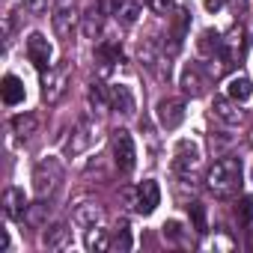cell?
I'll return each mask as SVG.
<instances>
[{
    "label": "cell",
    "mask_w": 253,
    "mask_h": 253,
    "mask_svg": "<svg viewBox=\"0 0 253 253\" xmlns=\"http://www.w3.org/2000/svg\"><path fill=\"white\" fill-rule=\"evenodd\" d=\"M179 84H182V89H185L191 98H197V95H203V92H206V84H209V81H206V75L200 72V66H185V69H182V81H179Z\"/></svg>",
    "instance_id": "13"
},
{
    "label": "cell",
    "mask_w": 253,
    "mask_h": 253,
    "mask_svg": "<svg viewBox=\"0 0 253 253\" xmlns=\"http://www.w3.org/2000/svg\"><path fill=\"white\" fill-rule=\"evenodd\" d=\"M51 3H54V0H24L27 12H33V15H45L51 9Z\"/></svg>",
    "instance_id": "29"
},
{
    "label": "cell",
    "mask_w": 253,
    "mask_h": 253,
    "mask_svg": "<svg viewBox=\"0 0 253 253\" xmlns=\"http://www.w3.org/2000/svg\"><path fill=\"white\" fill-rule=\"evenodd\" d=\"M188 214H191L194 229H197L200 235L209 232V217H206V206H203V203H191V206H188Z\"/></svg>",
    "instance_id": "23"
},
{
    "label": "cell",
    "mask_w": 253,
    "mask_h": 253,
    "mask_svg": "<svg viewBox=\"0 0 253 253\" xmlns=\"http://www.w3.org/2000/svg\"><path fill=\"white\" fill-rule=\"evenodd\" d=\"M27 57H30V63L36 66V69H48L51 66V57H54V48H51V42L42 36V33H30L27 36Z\"/></svg>",
    "instance_id": "7"
},
{
    "label": "cell",
    "mask_w": 253,
    "mask_h": 253,
    "mask_svg": "<svg viewBox=\"0 0 253 253\" xmlns=\"http://www.w3.org/2000/svg\"><path fill=\"white\" fill-rule=\"evenodd\" d=\"M220 6H223V0H206V9L209 12H217Z\"/></svg>",
    "instance_id": "35"
},
{
    "label": "cell",
    "mask_w": 253,
    "mask_h": 253,
    "mask_svg": "<svg viewBox=\"0 0 253 253\" xmlns=\"http://www.w3.org/2000/svg\"><path fill=\"white\" fill-rule=\"evenodd\" d=\"M158 122H161V128H167V131L179 128V125L185 122V101H179V98H161L158 101Z\"/></svg>",
    "instance_id": "6"
},
{
    "label": "cell",
    "mask_w": 253,
    "mask_h": 253,
    "mask_svg": "<svg viewBox=\"0 0 253 253\" xmlns=\"http://www.w3.org/2000/svg\"><path fill=\"white\" fill-rule=\"evenodd\" d=\"M241 161L238 158H220L211 164L209 176H206V185L211 194L217 197H232L238 188H241Z\"/></svg>",
    "instance_id": "1"
},
{
    "label": "cell",
    "mask_w": 253,
    "mask_h": 253,
    "mask_svg": "<svg viewBox=\"0 0 253 253\" xmlns=\"http://www.w3.org/2000/svg\"><path fill=\"white\" fill-rule=\"evenodd\" d=\"M69 241H72V229H69L66 223H54V226H48L45 235H42V244H45L48 250H63V247H69Z\"/></svg>",
    "instance_id": "14"
},
{
    "label": "cell",
    "mask_w": 253,
    "mask_h": 253,
    "mask_svg": "<svg viewBox=\"0 0 253 253\" xmlns=\"http://www.w3.org/2000/svg\"><path fill=\"white\" fill-rule=\"evenodd\" d=\"M235 211H238V220L250 223V220H253V194L241 197V200H238V206H235Z\"/></svg>",
    "instance_id": "26"
},
{
    "label": "cell",
    "mask_w": 253,
    "mask_h": 253,
    "mask_svg": "<svg viewBox=\"0 0 253 253\" xmlns=\"http://www.w3.org/2000/svg\"><path fill=\"white\" fill-rule=\"evenodd\" d=\"M164 235H167L170 241H179V238H182V223H179V220H167V223H164Z\"/></svg>",
    "instance_id": "33"
},
{
    "label": "cell",
    "mask_w": 253,
    "mask_h": 253,
    "mask_svg": "<svg viewBox=\"0 0 253 253\" xmlns=\"http://www.w3.org/2000/svg\"><path fill=\"white\" fill-rule=\"evenodd\" d=\"M107 101H110V107H113L116 113H122V116H134V110H137V98H134L131 86H125V84L107 86Z\"/></svg>",
    "instance_id": "5"
},
{
    "label": "cell",
    "mask_w": 253,
    "mask_h": 253,
    "mask_svg": "<svg viewBox=\"0 0 253 253\" xmlns=\"http://www.w3.org/2000/svg\"><path fill=\"white\" fill-rule=\"evenodd\" d=\"M137 194H140V200H137V211H143V214H152V211L161 206V188H158V182H155V179H146V182H140Z\"/></svg>",
    "instance_id": "10"
},
{
    "label": "cell",
    "mask_w": 253,
    "mask_h": 253,
    "mask_svg": "<svg viewBox=\"0 0 253 253\" xmlns=\"http://www.w3.org/2000/svg\"><path fill=\"white\" fill-rule=\"evenodd\" d=\"M66 84H69V69H54V72H48L45 81H42V98H45L48 104L60 101L63 92H66Z\"/></svg>",
    "instance_id": "9"
},
{
    "label": "cell",
    "mask_w": 253,
    "mask_h": 253,
    "mask_svg": "<svg viewBox=\"0 0 253 253\" xmlns=\"http://www.w3.org/2000/svg\"><path fill=\"white\" fill-rule=\"evenodd\" d=\"M98 140H101V134H98L95 125H92V122H81L78 128L72 131V137L66 140V155L75 158V155H81V152H89Z\"/></svg>",
    "instance_id": "4"
},
{
    "label": "cell",
    "mask_w": 253,
    "mask_h": 253,
    "mask_svg": "<svg viewBox=\"0 0 253 253\" xmlns=\"http://www.w3.org/2000/svg\"><path fill=\"white\" fill-rule=\"evenodd\" d=\"M113 247H119V250H131V232H128V226H125V223H122V229H119Z\"/></svg>",
    "instance_id": "30"
},
{
    "label": "cell",
    "mask_w": 253,
    "mask_h": 253,
    "mask_svg": "<svg viewBox=\"0 0 253 253\" xmlns=\"http://www.w3.org/2000/svg\"><path fill=\"white\" fill-rule=\"evenodd\" d=\"M0 95H3V101H6L9 107H12V104H21V101H24V84H21V78L6 75L3 84H0Z\"/></svg>",
    "instance_id": "16"
},
{
    "label": "cell",
    "mask_w": 253,
    "mask_h": 253,
    "mask_svg": "<svg viewBox=\"0 0 253 253\" xmlns=\"http://www.w3.org/2000/svg\"><path fill=\"white\" fill-rule=\"evenodd\" d=\"M116 18L122 21V24H137V18H140V3H131V0H128V3H122L119 6V12H116Z\"/></svg>",
    "instance_id": "24"
},
{
    "label": "cell",
    "mask_w": 253,
    "mask_h": 253,
    "mask_svg": "<svg viewBox=\"0 0 253 253\" xmlns=\"http://www.w3.org/2000/svg\"><path fill=\"white\" fill-rule=\"evenodd\" d=\"M200 149H197V143H191V140H179L176 143V152H173V167L179 170V173H191V170H197L200 167Z\"/></svg>",
    "instance_id": "8"
},
{
    "label": "cell",
    "mask_w": 253,
    "mask_h": 253,
    "mask_svg": "<svg viewBox=\"0 0 253 253\" xmlns=\"http://www.w3.org/2000/svg\"><path fill=\"white\" fill-rule=\"evenodd\" d=\"M60 179H63V164L57 158H42L36 164V170H33V191H36V197L54 194Z\"/></svg>",
    "instance_id": "2"
},
{
    "label": "cell",
    "mask_w": 253,
    "mask_h": 253,
    "mask_svg": "<svg viewBox=\"0 0 253 253\" xmlns=\"http://www.w3.org/2000/svg\"><path fill=\"white\" fill-rule=\"evenodd\" d=\"M89 101H92L95 107H101V104H110V101H107V92H104L98 84H92V86H89Z\"/></svg>",
    "instance_id": "31"
},
{
    "label": "cell",
    "mask_w": 253,
    "mask_h": 253,
    "mask_svg": "<svg viewBox=\"0 0 253 253\" xmlns=\"http://www.w3.org/2000/svg\"><path fill=\"white\" fill-rule=\"evenodd\" d=\"M113 161L122 173H131L134 164H137V146L131 140V134L125 128H116L113 131Z\"/></svg>",
    "instance_id": "3"
},
{
    "label": "cell",
    "mask_w": 253,
    "mask_h": 253,
    "mask_svg": "<svg viewBox=\"0 0 253 253\" xmlns=\"http://www.w3.org/2000/svg\"><path fill=\"white\" fill-rule=\"evenodd\" d=\"M250 176H253V173H250Z\"/></svg>",
    "instance_id": "37"
},
{
    "label": "cell",
    "mask_w": 253,
    "mask_h": 253,
    "mask_svg": "<svg viewBox=\"0 0 253 253\" xmlns=\"http://www.w3.org/2000/svg\"><path fill=\"white\" fill-rule=\"evenodd\" d=\"M146 3H149V9L158 12V15H167V12L176 9V0H146Z\"/></svg>",
    "instance_id": "28"
},
{
    "label": "cell",
    "mask_w": 253,
    "mask_h": 253,
    "mask_svg": "<svg viewBox=\"0 0 253 253\" xmlns=\"http://www.w3.org/2000/svg\"><path fill=\"white\" fill-rule=\"evenodd\" d=\"M188 21H191V15H188L185 9H179V12H176V21H173V51H179V48H182L185 30H188Z\"/></svg>",
    "instance_id": "22"
},
{
    "label": "cell",
    "mask_w": 253,
    "mask_h": 253,
    "mask_svg": "<svg viewBox=\"0 0 253 253\" xmlns=\"http://www.w3.org/2000/svg\"><path fill=\"white\" fill-rule=\"evenodd\" d=\"M98 57L107 63H122V48L113 42H104V45H98Z\"/></svg>",
    "instance_id": "25"
},
{
    "label": "cell",
    "mask_w": 253,
    "mask_h": 253,
    "mask_svg": "<svg viewBox=\"0 0 253 253\" xmlns=\"http://www.w3.org/2000/svg\"><path fill=\"white\" fill-rule=\"evenodd\" d=\"M250 250H253V235H250Z\"/></svg>",
    "instance_id": "36"
},
{
    "label": "cell",
    "mask_w": 253,
    "mask_h": 253,
    "mask_svg": "<svg viewBox=\"0 0 253 253\" xmlns=\"http://www.w3.org/2000/svg\"><path fill=\"white\" fill-rule=\"evenodd\" d=\"M229 101H232L229 95H226V98H214V107H211V110H214L217 119H223V122H229V125H238V122H241V110H235Z\"/></svg>",
    "instance_id": "19"
},
{
    "label": "cell",
    "mask_w": 253,
    "mask_h": 253,
    "mask_svg": "<svg viewBox=\"0 0 253 253\" xmlns=\"http://www.w3.org/2000/svg\"><path fill=\"white\" fill-rule=\"evenodd\" d=\"M101 206L98 203H92V200H84L81 206H75V211H72V223L75 226H98L101 223Z\"/></svg>",
    "instance_id": "11"
},
{
    "label": "cell",
    "mask_w": 253,
    "mask_h": 253,
    "mask_svg": "<svg viewBox=\"0 0 253 253\" xmlns=\"http://www.w3.org/2000/svg\"><path fill=\"white\" fill-rule=\"evenodd\" d=\"M27 197H24V191L21 188H6L3 191V211H6V217H12V220H21L24 214H27Z\"/></svg>",
    "instance_id": "12"
},
{
    "label": "cell",
    "mask_w": 253,
    "mask_h": 253,
    "mask_svg": "<svg viewBox=\"0 0 253 253\" xmlns=\"http://www.w3.org/2000/svg\"><path fill=\"white\" fill-rule=\"evenodd\" d=\"M84 247H86L89 253H101V250H107V247H110V238H107V232H104V229H98V226H86Z\"/></svg>",
    "instance_id": "18"
},
{
    "label": "cell",
    "mask_w": 253,
    "mask_h": 253,
    "mask_svg": "<svg viewBox=\"0 0 253 253\" xmlns=\"http://www.w3.org/2000/svg\"><path fill=\"white\" fill-rule=\"evenodd\" d=\"M101 15H104V12H101L98 6H92V9L84 15V21H81V30H84V36H86V39H95V36L101 33Z\"/></svg>",
    "instance_id": "20"
},
{
    "label": "cell",
    "mask_w": 253,
    "mask_h": 253,
    "mask_svg": "<svg viewBox=\"0 0 253 253\" xmlns=\"http://www.w3.org/2000/svg\"><path fill=\"white\" fill-rule=\"evenodd\" d=\"M75 21H78L75 6H72V3H63V6L54 12V33H57V36H72Z\"/></svg>",
    "instance_id": "15"
},
{
    "label": "cell",
    "mask_w": 253,
    "mask_h": 253,
    "mask_svg": "<svg viewBox=\"0 0 253 253\" xmlns=\"http://www.w3.org/2000/svg\"><path fill=\"white\" fill-rule=\"evenodd\" d=\"M45 211H48V206H45V203H36V206L27 209V217H30L33 223H42V220H45Z\"/></svg>",
    "instance_id": "32"
},
{
    "label": "cell",
    "mask_w": 253,
    "mask_h": 253,
    "mask_svg": "<svg viewBox=\"0 0 253 253\" xmlns=\"http://www.w3.org/2000/svg\"><path fill=\"white\" fill-rule=\"evenodd\" d=\"M119 6H122L119 0H98V9H101L104 15H116V12H119Z\"/></svg>",
    "instance_id": "34"
},
{
    "label": "cell",
    "mask_w": 253,
    "mask_h": 253,
    "mask_svg": "<svg viewBox=\"0 0 253 253\" xmlns=\"http://www.w3.org/2000/svg\"><path fill=\"white\" fill-rule=\"evenodd\" d=\"M200 51H206V54H211V51H220V36L217 33H203V39H200Z\"/></svg>",
    "instance_id": "27"
},
{
    "label": "cell",
    "mask_w": 253,
    "mask_h": 253,
    "mask_svg": "<svg viewBox=\"0 0 253 253\" xmlns=\"http://www.w3.org/2000/svg\"><path fill=\"white\" fill-rule=\"evenodd\" d=\"M226 95H229L232 101H247V98L253 95V84H250V78H247V75H232L229 84H226Z\"/></svg>",
    "instance_id": "17"
},
{
    "label": "cell",
    "mask_w": 253,
    "mask_h": 253,
    "mask_svg": "<svg viewBox=\"0 0 253 253\" xmlns=\"http://www.w3.org/2000/svg\"><path fill=\"white\" fill-rule=\"evenodd\" d=\"M36 125H39V122H36L33 113H21V116L12 119V131H15L18 137H30V134L36 131Z\"/></svg>",
    "instance_id": "21"
}]
</instances>
